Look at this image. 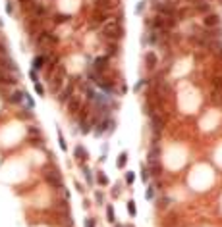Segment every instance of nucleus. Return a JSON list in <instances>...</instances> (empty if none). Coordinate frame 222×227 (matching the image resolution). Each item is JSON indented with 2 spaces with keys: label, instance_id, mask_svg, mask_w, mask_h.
<instances>
[{
  "label": "nucleus",
  "instance_id": "9b49d317",
  "mask_svg": "<svg viewBox=\"0 0 222 227\" xmlns=\"http://www.w3.org/2000/svg\"><path fill=\"white\" fill-rule=\"evenodd\" d=\"M45 64H46V56L39 54V56H35V58H33V69H35V71H37V69H41Z\"/></svg>",
  "mask_w": 222,
  "mask_h": 227
},
{
  "label": "nucleus",
  "instance_id": "2f4dec72",
  "mask_svg": "<svg viewBox=\"0 0 222 227\" xmlns=\"http://www.w3.org/2000/svg\"><path fill=\"white\" fill-rule=\"evenodd\" d=\"M168 202H170V198H160L159 200V206L162 208V206H168Z\"/></svg>",
  "mask_w": 222,
  "mask_h": 227
},
{
  "label": "nucleus",
  "instance_id": "dca6fc26",
  "mask_svg": "<svg viewBox=\"0 0 222 227\" xmlns=\"http://www.w3.org/2000/svg\"><path fill=\"white\" fill-rule=\"evenodd\" d=\"M127 214H130L131 217H135V214H137V206H135V200H127Z\"/></svg>",
  "mask_w": 222,
  "mask_h": 227
},
{
  "label": "nucleus",
  "instance_id": "ddd939ff",
  "mask_svg": "<svg viewBox=\"0 0 222 227\" xmlns=\"http://www.w3.org/2000/svg\"><path fill=\"white\" fill-rule=\"evenodd\" d=\"M23 94L25 92H19V91H14V92H10V102H14V104H18V102H21L23 100Z\"/></svg>",
  "mask_w": 222,
  "mask_h": 227
},
{
  "label": "nucleus",
  "instance_id": "423d86ee",
  "mask_svg": "<svg viewBox=\"0 0 222 227\" xmlns=\"http://www.w3.org/2000/svg\"><path fill=\"white\" fill-rule=\"evenodd\" d=\"M172 25H174V19L172 18H164V16L155 18V27H159V29H170Z\"/></svg>",
  "mask_w": 222,
  "mask_h": 227
},
{
  "label": "nucleus",
  "instance_id": "2eb2a0df",
  "mask_svg": "<svg viewBox=\"0 0 222 227\" xmlns=\"http://www.w3.org/2000/svg\"><path fill=\"white\" fill-rule=\"evenodd\" d=\"M126 164H127V152H122V154L118 156V160H116V166L122 170V167H126Z\"/></svg>",
  "mask_w": 222,
  "mask_h": 227
},
{
  "label": "nucleus",
  "instance_id": "f03ea898",
  "mask_svg": "<svg viewBox=\"0 0 222 227\" xmlns=\"http://www.w3.org/2000/svg\"><path fill=\"white\" fill-rule=\"evenodd\" d=\"M48 79H50V81H48V83H50V91L58 92L62 89V85H64V79H66V68H64L62 64H56L52 73L48 75Z\"/></svg>",
  "mask_w": 222,
  "mask_h": 227
},
{
  "label": "nucleus",
  "instance_id": "cd10ccee",
  "mask_svg": "<svg viewBox=\"0 0 222 227\" xmlns=\"http://www.w3.org/2000/svg\"><path fill=\"white\" fill-rule=\"evenodd\" d=\"M197 10H201V12H205V10H209V6H207L205 2H197Z\"/></svg>",
  "mask_w": 222,
  "mask_h": 227
},
{
  "label": "nucleus",
  "instance_id": "b1692460",
  "mask_svg": "<svg viewBox=\"0 0 222 227\" xmlns=\"http://www.w3.org/2000/svg\"><path fill=\"white\" fill-rule=\"evenodd\" d=\"M58 139H60V148L62 150H68V144H66V141H64V137H62L60 131H58Z\"/></svg>",
  "mask_w": 222,
  "mask_h": 227
},
{
  "label": "nucleus",
  "instance_id": "6ab92c4d",
  "mask_svg": "<svg viewBox=\"0 0 222 227\" xmlns=\"http://www.w3.org/2000/svg\"><path fill=\"white\" fill-rule=\"evenodd\" d=\"M97 183L99 185H108V177H106V175H103V171H99V175H97Z\"/></svg>",
  "mask_w": 222,
  "mask_h": 227
},
{
  "label": "nucleus",
  "instance_id": "f8f14e48",
  "mask_svg": "<svg viewBox=\"0 0 222 227\" xmlns=\"http://www.w3.org/2000/svg\"><path fill=\"white\" fill-rule=\"evenodd\" d=\"M75 158L79 160V162H85V158H89V154L85 152L83 146H75Z\"/></svg>",
  "mask_w": 222,
  "mask_h": 227
},
{
  "label": "nucleus",
  "instance_id": "72a5a7b5",
  "mask_svg": "<svg viewBox=\"0 0 222 227\" xmlns=\"http://www.w3.org/2000/svg\"><path fill=\"white\" fill-rule=\"evenodd\" d=\"M19 2H23V4H27V2H31V0H19Z\"/></svg>",
  "mask_w": 222,
  "mask_h": 227
},
{
  "label": "nucleus",
  "instance_id": "f257e3e1",
  "mask_svg": "<svg viewBox=\"0 0 222 227\" xmlns=\"http://www.w3.org/2000/svg\"><path fill=\"white\" fill-rule=\"evenodd\" d=\"M101 31H103V37H104L106 42H118L122 37H124V29L118 23V19H114V18L104 19Z\"/></svg>",
  "mask_w": 222,
  "mask_h": 227
},
{
  "label": "nucleus",
  "instance_id": "aec40b11",
  "mask_svg": "<svg viewBox=\"0 0 222 227\" xmlns=\"http://www.w3.org/2000/svg\"><path fill=\"white\" fill-rule=\"evenodd\" d=\"M89 131H91V121L81 119V133H89Z\"/></svg>",
  "mask_w": 222,
  "mask_h": 227
},
{
  "label": "nucleus",
  "instance_id": "0eeeda50",
  "mask_svg": "<svg viewBox=\"0 0 222 227\" xmlns=\"http://www.w3.org/2000/svg\"><path fill=\"white\" fill-rule=\"evenodd\" d=\"M145 64H147V68H149V69H155V68H156L159 60H156V54L153 52V50H149V52L145 54Z\"/></svg>",
  "mask_w": 222,
  "mask_h": 227
},
{
  "label": "nucleus",
  "instance_id": "473e14b6",
  "mask_svg": "<svg viewBox=\"0 0 222 227\" xmlns=\"http://www.w3.org/2000/svg\"><path fill=\"white\" fill-rule=\"evenodd\" d=\"M66 19H68L66 16H56V18H54V21H56V23H62V21H66Z\"/></svg>",
  "mask_w": 222,
  "mask_h": 227
},
{
  "label": "nucleus",
  "instance_id": "f3484780",
  "mask_svg": "<svg viewBox=\"0 0 222 227\" xmlns=\"http://www.w3.org/2000/svg\"><path fill=\"white\" fill-rule=\"evenodd\" d=\"M106 217H108V221H110V223H114V221H116V217H114V208L110 206V204L106 206Z\"/></svg>",
  "mask_w": 222,
  "mask_h": 227
},
{
  "label": "nucleus",
  "instance_id": "7c9ffc66",
  "mask_svg": "<svg viewBox=\"0 0 222 227\" xmlns=\"http://www.w3.org/2000/svg\"><path fill=\"white\" fill-rule=\"evenodd\" d=\"M85 227H95V219H93V217L85 219Z\"/></svg>",
  "mask_w": 222,
  "mask_h": 227
},
{
  "label": "nucleus",
  "instance_id": "9d476101",
  "mask_svg": "<svg viewBox=\"0 0 222 227\" xmlns=\"http://www.w3.org/2000/svg\"><path fill=\"white\" fill-rule=\"evenodd\" d=\"M93 68H95V71H104V69H108V58H97Z\"/></svg>",
  "mask_w": 222,
  "mask_h": 227
},
{
  "label": "nucleus",
  "instance_id": "c85d7f7f",
  "mask_svg": "<svg viewBox=\"0 0 222 227\" xmlns=\"http://www.w3.org/2000/svg\"><path fill=\"white\" fill-rule=\"evenodd\" d=\"M120 189H122V185H120V183H116V187H114V191H112V196H118L120 194Z\"/></svg>",
  "mask_w": 222,
  "mask_h": 227
},
{
  "label": "nucleus",
  "instance_id": "7ed1b4c3",
  "mask_svg": "<svg viewBox=\"0 0 222 227\" xmlns=\"http://www.w3.org/2000/svg\"><path fill=\"white\" fill-rule=\"evenodd\" d=\"M45 181L54 189H62V175L56 167H46L45 170Z\"/></svg>",
  "mask_w": 222,
  "mask_h": 227
},
{
  "label": "nucleus",
  "instance_id": "4be33fe9",
  "mask_svg": "<svg viewBox=\"0 0 222 227\" xmlns=\"http://www.w3.org/2000/svg\"><path fill=\"white\" fill-rule=\"evenodd\" d=\"M133 181H135V173L133 171H127L126 173V183H127V185H131Z\"/></svg>",
  "mask_w": 222,
  "mask_h": 227
},
{
  "label": "nucleus",
  "instance_id": "c756f323",
  "mask_svg": "<svg viewBox=\"0 0 222 227\" xmlns=\"http://www.w3.org/2000/svg\"><path fill=\"white\" fill-rule=\"evenodd\" d=\"M29 75H31V79H33V83H39V79H37V71H35V69H31V71H29Z\"/></svg>",
  "mask_w": 222,
  "mask_h": 227
},
{
  "label": "nucleus",
  "instance_id": "1a4fd4ad",
  "mask_svg": "<svg viewBox=\"0 0 222 227\" xmlns=\"http://www.w3.org/2000/svg\"><path fill=\"white\" fill-rule=\"evenodd\" d=\"M159 156H160V148L156 144L151 146V150H149V164H155V162H159Z\"/></svg>",
  "mask_w": 222,
  "mask_h": 227
},
{
  "label": "nucleus",
  "instance_id": "393cba45",
  "mask_svg": "<svg viewBox=\"0 0 222 227\" xmlns=\"http://www.w3.org/2000/svg\"><path fill=\"white\" fill-rule=\"evenodd\" d=\"M35 91H37V94H41V96L45 94V89H42V85H41V83H35Z\"/></svg>",
  "mask_w": 222,
  "mask_h": 227
},
{
  "label": "nucleus",
  "instance_id": "20e7f679",
  "mask_svg": "<svg viewBox=\"0 0 222 227\" xmlns=\"http://www.w3.org/2000/svg\"><path fill=\"white\" fill-rule=\"evenodd\" d=\"M35 42H37V46H41V48H52L56 45V37L48 31H41L37 35V39H35Z\"/></svg>",
  "mask_w": 222,
  "mask_h": 227
},
{
  "label": "nucleus",
  "instance_id": "a878e982",
  "mask_svg": "<svg viewBox=\"0 0 222 227\" xmlns=\"http://www.w3.org/2000/svg\"><path fill=\"white\" fill-rule=\"evenodd\" d=\"M141 179H143V183H147V179H149V177H147V167H145V166L141 167Z\"/></svg>",
  "mask_w": 222,
  "mask_h": 227
},
{
  "label": "nucleus",
  "instance_id": "5701e85b",
  "mask_svg": "<svg viewBox=\"0 0 222 227\" xmlns=\"http://www.w3.org/2000/svg\"><path fill=\"white\" fill-rule=\"evenodd\" d=\"M95 200H97V204H103V202H104V194H103L101 191H97V193H95Z\"/></svg>",
  "mask_w": 222,
  "mask_h": 227
},
{
  "label": "nucleus",
  "instance_id": "a211bd4d",
  "mask_svg": "<svg viewBox=\"0 0 222 227\" xmlns=\"http://www.w3.org/2000/svg\"><path fill=\"white\" fill-rule=\"evenodd\" d=\"M83 175H85V179H87L89 185H93V183H95V181H93V173H91V170H89V167H85V166H83Z\"/></svg>",
  "mask_w": 222,
  "mask_h": 227
},
{
  "label": "nucleus",
  "instance_id": "bb28decb",
  "mask_svg": "<svg viewBox=\"0 0 222 227\" xmlns=\"http://www.w3.org/2000/svg\"><path fill=\"white\" fill-rule=\"evenodd\" d=\"M29 135H35V137H41V131L37 127H29Z\"/></svg>",
  "mask_w": 222,
  "mask_h": 227
},
{
  "label": "nucleus",
  "instance_id": "6e6552de",
  "mask_svg": "<svg viewBox=\"0 0 222 227\" xmlns=\"http://www.w3.org/2000/svg\"><path fill=\"white\" fill-rule=\"evenodd\" d=\"M218 25H220V18L216 14H209L205 18V27H218Z\"/></svg>",
  "mask_w": 222,
  "mask_h": 227
},
{
  "label": "nucleus",
  "instance_id": "412c9836",
  "mask_svg": "<svg viewBox=\"0 0 222 227\" xmlns=\"http://www.w3.org/2000/svg\"><path fill=\"white\" fill-rule=\"evenodd\" d=\"M145 198H147V200H153V198H155V189H153V187H149L147 191H145Z\"/></svg>",
  "mask_w": 222,
  "mask_h": 227
},
{
  "label": "nucleus",
  "instance_id": "39448f33",
  "mask_svg": "<svg viewBox=\"0 0 222 227\" xmlns=\"http://www.w3.org/2000/svg\"><path fill=\"white\" fill-rule=\"evenodd\" d=\"M81 110V96L79 94H71L68 98V112L70 114H77Z\"/></svg>",
  "mask_w": 222,
  "mask_h": 227
},
{
  "label": "nucleus",
  "instance_id": "4468645a",
  "mask_svg": "<svg viewBox=\"0 0 222 227\" xmlns=\"http://www.w3.org/2000/svg\"><path fill=\"white\" fill-rule=\"evenodd\" d=\"M160 170H162V167H160V162L149 164V171H151V175H155V177H156V175H160Z\"/></svg>",
  "mask_w": 222,
  "mask_h": 227
}]
</instances>
